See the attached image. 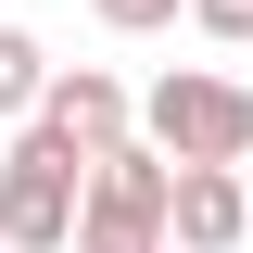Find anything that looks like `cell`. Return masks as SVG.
I'll return each mask as SVG.
<instances>
[{
  "label": "cell",
  "instance_id": "obj_5",
  "mask_svg": "<svg viewBox=\"0 0 253 253\" xmlns=\"http://www.w3.org/2000/svg\"><path fill=\"white\" fill-rule=\"evenodd\" d=\"M165 241H177V253H241V241H253L241 165H177V190H165Z\"/></svg>",
  "mask_w": 253,
  "mask_h": 253
},
{
  "label": "cell",
  "instance_id": "obj_8",
  "mask_svg": "<svg viewBox=\"0 0 253 253\" xmlns=\"http://www.w3.org/2000/svg\"><path fill=\"white\" fill-rule=\"evenodd\" d=\"M190 26H203V38H228V51H241V38H253V0H190Z\"/></svg>",
  "mask_w": 253,
  "mask_h": 253
},
{
  "label": "cell",
  "instance_id": "obj_3",
  "mask_svg": "<svg viewBox=\"0 0 253 253\" xmlns=\"http://www.w3.org/2000/svg\"><path fill=\"white\" fill-rule=\"evenodd\" d=\"M76 203H89V165L26 126V139L0 152V253H63L76 241Z\"/></svg>",
  "mask_w": 253,
  "mask_h": 253
},
{
  "label": "cell",
  "instance_id": "obj_6",
  "mask_svg": "<svg viewBox=\"0 0 253 253\" xmlns=\"http://www.w3.org/2000/svg\"><path fill=\"white\" fill-rule=\"evenodd\" d=\"M38 89H51V51L26 26H0V114H38Z\"/></svg>",
  "mask_w": 253,
  "mask_h": 253
},
{
  "label": "cell",
  "instance_id": "obj_4",
  "mask_svg": "<svg viewBox=\"0 0 253 253\" xmlns=\"http://www.w3.org/2000/svg\"><path fill=\"white\" fill-rule=\"evenodd\" d=\"M38 139H63L76 165H101L114 139H139V89L126 76H101V63H51V89H38Z\"/></svg>",
  "mask_w": 253,
  "mask_h": 253
},
{
  "label": "cell",
  "instance_id": "obj_9",
  "mask_svg": "<svg viewBox=\"0 0 253 253\" xmlns=\"http://www.w3.org/2000/svg\"><path fill=\"white\" fill-rule=\"evenodd\" d=\"M241 190H253V177H241Z\"/></svg>",
  "mask_w": 253,
  "mask_h": 253
},
{
  "label": "cell",
  "instance_id": "obj_7",
  "mask_svg": "<svg viewBox=\"0 0 253 253\" xmlns=\"http://www.w3.org/2000/svg\"><path fill=\"white\" fill-rule=\"evenodd\" d=\"M89 13H101L114 38H152V26H177V0H89Z\"/></svg>",
  "mask_w": 253,
  "mask_h": 253
},
{
  "label": "cell",
  "instance_id": "obj_1",
  "mask_svg": "<svg viewBox=\"0 0 253 253\" xmlns=\"http://www.w3.org/2000/svg\"><path fill=\"white\" fill-rule=\"evenodd\" d=\"M139 139H152L165 165H253V89H241V76L177 63V76L139 89Z\"/></svg>",
  "mask_w": 253,
  "mask_h": 253
},
{
  "label": "cell",
  "instance_id": "obj_2",
  "mask_svg": "<svg viewBox=\"0 0 253 253\" xmlns=\"http://www.w3.org/2000/svg\"><path fill=\"white\" fill-rule=\"evenodd\" d=\"M165 190H177V165L152 139H114L89 165V203H76V241L63 253H165Z\"/></svg>",
  "mask_w": 253,
  "mask_h": 253
}]
</instances>
